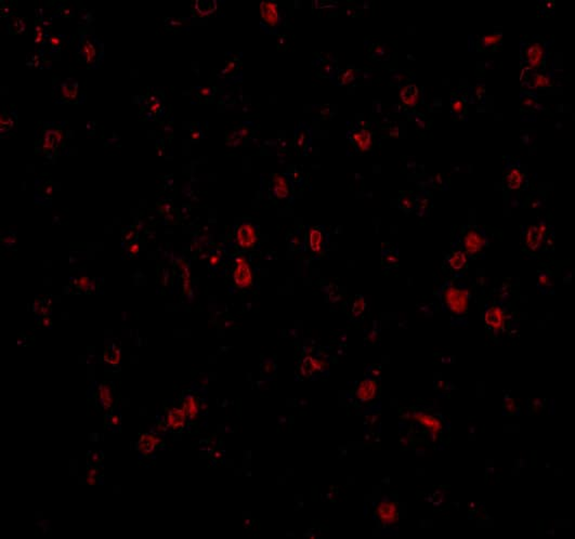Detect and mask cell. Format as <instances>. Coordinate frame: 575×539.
<instances>
[{
	"label": "cell",
	"instance_id": "484cf974",
	"mask_svg": "<svg viewBox=\"0 0 575 539\" xmlns=\"http://www.w3.org/2000/svg\"><path fill=\"white\" fill-rule=\"evenodd\" d=\"M549 83V78L543 76V75H537L535 77V86L536 87H544L546 84Z\"/></svg>",
	"mask_w": 575,
	"mask_h": 539
},
{
	"label": "cell",
	"instance_id": "8fae6325",
	"mask_svg": "<svg viewBox=\"0 0 575 539\" xmlns=\"http://www.w3.org/2000/svg\"><path fill=\"white\" fill-rule=\"evenodd\" d=\"M525 55H527L528 64L531 67H536L541 64L542 61H543V56H544L543 47L539 46L538 44L532 45L529 47Z\"/></svg>",
	"mask_w": 575,
	"mask_h": 539
},
{
	"label": "cell",
	"instance_id": "44dd1931",
	"mask_svg": "<svg viewBox=\"0 0 575 539\" xmlns=\"http://www.w3.org/2000/svg\"><path fill=\"white\" fill-rule=\"evenodd\" d=\"M183 410L186 411L187 416L190 418H194L196 416L198 408H197V403H196V400H195L194 396H192V395L187 396L186 400H184V402H183Z\"/></svg>",
	"mask_w": 575,
	"mask_h": 539
},
{
	"label": "cell",
	"instance_id": "83f0119b",
	"mask_svg": "<svg viewBox=\"0 0 575 539\" xmlns=\"http://www.w3.org/2000/svg\"><path fill=\"white\" fill-rule=\"evenodd\" d=\"M452 109L454 110V112L459 113L461 110H463V102L460 100H454L452 103Z\"/></svg>",
	"mask_w": 575,
	"mask_h": 539
},
{
	"label": "cell",
	"instance_id": "5b68a950",
	"mask_svg": "<svg viewBox=\"0 0 575 539\" xmlns=\"http://www.w3.org/2000/svg\"><path fill=\"white\" fill-rule=\"evenodd\" d=\"M234 282L240 288L248 287L252 284V271L245 258L237 257L235 260V270H234Z\"/></svg>",
	"mask_w": 575,
	"mask_h": 539
},
{
	"label": "cell",
	"instance_id": "4316f807",
	"mask_svg": "<svg viewBox=\"0 0 575 539\" xmlns=\"http://www.w3.org/2000/svg\"><path fill=\"white\" fill-rule=\"evenodd\" d=\"M353 76H354V72H353L352 69H346L345 72L342 74V76H339V78L342 77V81H343L344 83H346V82H348V81L352 80Z\"/></svg>",
	"mask_w": 575,
	"mask_h": 539
},
{
	"label": "cell",
	"instance_id": "9c48e42d",
	"mask_svg": "<svg viewBox=\"0 0 575 539\" xmlns=\"http://www.w3.org/2000/svg\"><path fill=\"white\" fill-rule=\"evenodd\" d=\"M376 390H377L376 382L373 379H365L359 385L357 395L361 401H370L375 396Z\"/></svg>",
	"mask_w": 575,
	"mask_h": 539
},
{
	"label": "cell",
	"instance_id": "52a82bcc",
	"mask_svg": "<svg viewBox=\"0 0 575 539\" xmlns=\"http://www.w3.org/2000/svg\"><path fill=\"white\" fill-rule=\"evenodd\" d=\"M257 239L256 235V230L251 223H243L238 226L236 231V240L240 247L243 248H250Z\"/></svg>",
	"mask_w": 575,
	"mask_h": 539
},
{
	"label": "cell",
	"instance_id": "8992f818",
	"mask_svg": "<svg viewBox=\"0 0 575 539\" xmlns=\"http://www.w3.org/2000/svg\"><path fill=\"white\" fill-rule=\"evenodd\" d=\"M505 312L500 306H492L489 307L484 315V321L488 328L493 330H500L503 328L504 324H505Z\"/></svg>",
	"mask_w": 575,
	"mask_h": 539
},
{
	"label": "cell",
	"instance_id": "ffe728a7",
	"mask_svg": "<svg viewBox=\"0 0 575 539\" xmlns=\"http://www.w3.org/2000/svg\"><path fill=\"white\" fill-rule=\"evenodd\" d=\"M415 418L417 420H420L423 424H425V427H428L430 430H432L434 432H438L440 429H441V423H440L436 419V418L431 417L429 415L416 414Z\"/></svg>",
	"mask_w": 575,
	"mask_h": 539
},
{
	"label": "cell",
	"instance_id": "30bf717a",
	"mask_svg": "<svg viewBox=\"0 0 575 539\" xmlns=\"http://www.w3.org/2000/svg\"><path fill=\"white\" fill-rule=\"evenodd\" d=\"M186 417L187 414L186 411L183 410V408H173L172 410H169L167 416L168 425L170 428L176 430L180 429L181 427H183L184 422H186Z\"/></svg>",
	"mask_w": 575,
	"mask_h": 539
},
{
	"label": "cell",
	"instance_id": "ba28073f",
	"mask_svg": "<svg viewBox=\"0 0 575 539\" xmlns=\"http://www.w3.org/2000/svg\"><path fill=\"white\" fill-rule=\"evenodd\" d=\"M261 17L270 25H276L279 22L278 4L273 2H262L260 4Z\"/></svg>",
	"mask_w": 575,
	"mask_h": 539
},
{
	"label": "cell",
	"instance_id": "7402d4cb",
	"mask_svg": "<svg viewBox=\"0 0 575 539\" xmlns=\"http://www.w3.org/2000/svg\"><path fill=\"white\" fill-rule=\"evenodd\" d=\"M310 246L313 251H319L322 247V232L318 229L310 231Z\"/></svg>",
	"mask_w": 575,
	"mask_h": 539
},
{
	"label": "cell",
	"instance_id": "4fadbf2b",
	"mask_svg": "<svg viewBox=\"0 0 575 539\" xmlns=\"http://www.w3.org/2000/svg\"><path fill=\"white\" fill-rule=\"evenodd\" d=\"M400 97L404 104L414 106L418 102V99H420V90H418L415 84H408V86L402 89Z\"/></svg>",
	"mask_w": 575,
	"mask_h": 539
},
{
	"label": "cell",
	"instance_id": "6da1fadb",
	"mask_svg": "<svg viewBox=\"0 0 575 539\" xmlns=\"http://www.w3.org/2000/svg\"><path fill=\"white\" fill-rule=\"evenodd\" d=\"M444 300L447 308L456 314H463L467 310L469 293L468 290L457 286L447 287L444 293Z\"/></svg>",
	"mask_w": 575,
	"mask_h": 539
},
{
	"label": "cell",
	"instance_id": "603a6c76",
	"mask_svg": "<svg viewBox=\"0 0 575 539\" xmlns=\"http://www.w3.org/2000/svg\"><path fill=\"white\" fill-rule=\"evenodd\" d=\"M100 400H101L102 405H103L105 408H108V407L111 406V404H112L111 392H110L109 388L106 387V386H102V387L100 388Z\"/></svg>",
	"mask_w": 575,
	"mask_h": 539
},
{
	"label": "cell",
	"instance_id": "9a60e30c",
	"mask_svg": "<svg viewBox=\"0 0 575 539\" xmlns=\"http://www.w3.org/2000/svg\"><path fill=\"white\" fill-rule=\"evenodd\" d=\"M447 263L454 271H460L467 263V253L463 250L454 251L447 258Z\"/></svg>",
	"mask_w": 575,
	"mask_h": 539
},
{
	"label": "cell",
	"instance_id": "7a4b0ae2",
	"mask_svg": "<svg viewBox=\"0 0 575 539\" xmlns=\"http://www.w3.org/2000/svg\"><path fill=\"white\" fill-rule=\"evenodd\" d=\"M79 52L88 65H94L102 55V45L92 35H83L79 41Z\"/></svg>",
	"mask_w": 575,
	"mask_h": 539
},
{
	"label": "cell",
	"instance_id": "5bb4252c",
	"mask_svg": "<svg viewBox=\"0 0 575 539\" xmlns=\"http://www.w3.org/2000/svg\"><path fill=\"white\" fill-rule=\"evenodd\" d=\"M159 439L156 437L153 434H143L141 436V438L139 439V443H138V448L142 454H151L154 448L156 447V445L158 444Z\"/></svg>",
	"mask_w": 575,
	"mask_h": 539
},
{
	"label": "cell",
	"instance_id": "3957f363",
	"mask_svg": "<svg viewBox=\"0 0 575 539\" xmlns=\"http://www.w3.org/2000/svg\"><path fill=\"white\" fill-rule=\"evenodd\" d=\"M547 232H548V226L544 222L530 226L524 236L525 246H527L530 250L533 251L541 249Z\"/></svg>",
	"mask_w": 575,
	"mask_h": 539
},
{
	"label": "cell",
	"instance_id": "2e32d148",
	"mask_svg": "<svg viewBox=\"0 0 575 539\" xmlns=\"http://www.w3.org/2000/svg\"><path fill=\"white\" fill-rule=\"evenodd\" d=\"M380 519L385 522H393L396 516L395 506L391 502H382L378 508Z\"/></svg>",
	"mask_w": 575,
	"mask_h": 539
},
{
	"label": "cell",
	"instance_id": "e0dca14e",
	"mask_svg": "<svg viewBox=\"0 0 575 539\" xmlns=\"http://www.w3.org/2000/svg\"><path fill=\"white\" fill-rule=\"evenodd\" d=\"M78 94V84L73 79H66L62 84L63 98L67 101H75Z\"/></svg>",
	"mask_w": 575,
	"mask_h": 539
},
{
	"label": "cell",
	"instance_id": "d4e9b609",
	"mask_svg": "<svg viewBox=\"0 0 575 539\" xmlns=\"http://www.w3.org/2000/svg\"><path fill=\"white\" fill-rule=\"evenodd\" d=\"M550 284H551V279L547 273L542 272L541 274H539V276H538V285L539 286H542V288L548 287V286H550Z\"/></svg>",
	"mask_w": 575,
	"mask_h": 539
},
{
	"label": "cell",
	"instance_id": "7c38bea8",
	"mask_svg": "<svg viewBox=\"0 0 575 539\" xmlns=\"http://www.w3.org/2000/svg\"><path fill=\"white\" fill-rule=\"evenodd\" d=\"M354 143L362 151H366L372 145V134L367 129H359L354 131L352 137Z\"/></svg>",
	"mask_w": 575,
	"mask_h": 539
},
{
	"label": "cell",
	"instance_id": "277c9868",
	"mask_svg": "<svg viewBox=\"0 0 575 539\" xmlns=\"http://www.w3.org/2000/svg\"><path fill=\"white\" fill-rule=\"evenodd\" d=\"M465 252L469 254L479 253L486 245V237L480 230L471 228L468 229L463 238Z\"/></svg>",
	"mask_w": 575,
	"mask_h": 539
},
{
	"label": "cell",
	"instance_id": "ac0fdd59",
	"mask_svg": "<svg viewBox=\"0 0 575 539\" xmlns=\"http://www.w3.org/2000/svg\"><path fill=\"white\" fill-rule=\"evenodd\" d=\"M506 180H507V186L513 189V190H517L521 187L522 181H523V174L520 171L519 168H511L507 175H506Z\"/></svg>",
	"mask_w": 575,
	"mask_h": 539
},
{
	"label": "cell",
	"instance_id": "d6986e66",
	"mask_svg": "<svg viewBox=\"0 0 575 539\" xmlns=\"http://www.w3.org/2000/svg\"><path fill=\"white\" fill-rule=\"evenodd\" d=\"M273 191H274V194L282 198V197H285L287 195V184H286V180L284 176L276 174L273 176Z\"/></svg>",
	"mask_w": 575,
	"mask_h": 539
},
{
	"label": "cell",
	"instance_id": "cb8c5ba5",
	"mask_svg": "<svg viewBox=\"0 0 575 539\" xmlns=\"http://www.w3.org/2000/svg\"><path fill=\"white\" fill-rule=\"evenodd\" d=\"M502 36L501 34H492V35H486L483 38H482V44H483L485 47H491L493 45H496L498 42L501 40Z\"/></svg>",
	"mask_w": 575,
	"mask_h": 539
}]
</instances>
